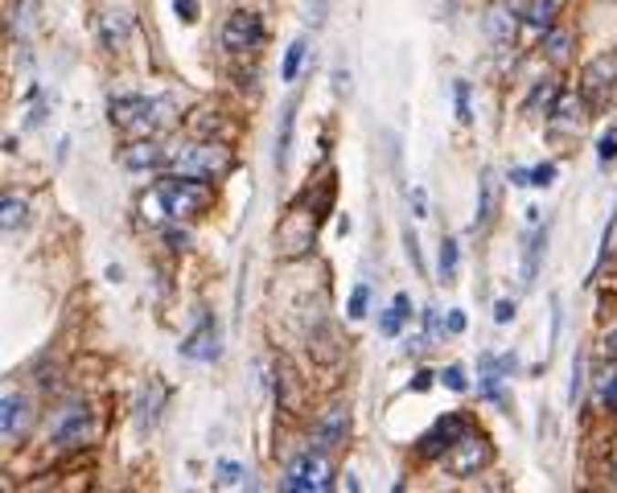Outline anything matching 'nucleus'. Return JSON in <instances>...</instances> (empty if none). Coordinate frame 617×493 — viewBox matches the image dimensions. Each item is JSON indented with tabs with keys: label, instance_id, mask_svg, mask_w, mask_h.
I'll use <instances>...</instances> for the list:
<instances>
[{
	"label": "nucleus",
	"instance_id": "obj_31",
	"mask_svg": "<svg viewBox=\"0 0 617 493\" xmlns=\"http://www.w3.org/2000/svg\"><path fill=\"white\" fill-rule=\"evenodd\" d=\"M601 164H613L617 161V131H605V140H601Z\"/></svg>",
	"mask_w": 617,
	"mask_h": 493
},
{
	"label": "nucleus",
	"instance_id": "obj_30",
	"mask_svg": "<svg viewBox=\"0 0 617 493\" xmlns=\"http://www.w3.org/2000/svg\"><path fill=\"white\" fill-rule=\"evenodd\" d=\"M403 243H408V259H411V267L416 271H424V259H420V243H416V230H403Z\"/></svg>",
	"mask_w": 617,
	"mask_h": 493
},
{
	"label": "nucleus",
	"instance_id": "obj_13",
	"mask_svg": "<svg viewBox=\"0 0 617 493\" xmlns=\"http://www.w3.org/2000/svg\"><path fill=\"white\" fill-rule=\"evenodd\" d=\"M617 82V58H601V62H592L589 70H584V99H605V90Z\"/></svg>",
	"mask_w": 617,
	"mask_h": 493
},
{
	"label": "nucleus",
	"instance_id": "obj_32",
	"mask_svg": "<svg viewBox=\"0 0 617 493\" xmlns=\"http://www.w3.org/2000/svg\"><path fill=\"white\" fill-rule=\"evenodd\" d=\"M465 325H469V317L461 309H449V317H444V333H465Z\"/></svg>",
	"mask_w": 617,
	"mask_h": 493
},
{
	"label": "nucleus",
	"instance_id": "obj_23",
	"mask_svg": "<svg viewBox=\"0 0 617 493\" xmlns=\"http://www.w3.org/2000/svg\"><path fill=\"white\" fill-rule=\"evenodd\" d=\"M452 107H457V123H473V87H469L465 79L452 82Z\"/></svg>",
	"mask_w": 617,
	"mask_h": 493
},
{
	"label": "nucleus",
	"instance_id": "obj_4",
	"mask_svg": "<svg viewBox=\"0 0 617 493\" xmlns=\"http://www.w3.org/2000/svg\"><path fill=\"white\" fill-rule=\"evenodd\" d=\"M441 460H444V468H449L452 477H473L494 460V448H490V440H485L482 432H465Z\"/></svg>",
	"mask_w": 617,
	"mask_h": 493
},
{
	"label": "nucleus",
	"instance_id": "obj_1",
	"mask_svg": "<svg viewBox=\"0 0 617 493\" xmlns=\"http://www.w3.org/2000/svg\"><path fill=\"white\" fill-rule=\"evenodd\" d=\"M173 111H177V103H173L169 95H123L112 103V123L120 131H132V136H153V131L169 128L173 123Z\"/></svg>",
	"mask_w": 617,
	"mask_h": 493
},
{
	"label": "nucleus",
	"instance_id": "obj_26",
	"mask_svg": "<svg viewBox=\"0 0 617 493\" xmlns=\"http://www.w3.org/2000/svg\"><path fill=\"white\" fill-rule=\"evenodd\" d=\"M457 255H461L457 238H444L441 243V284H452V279H457Z\"/></svg>",
	"mask_w": 617,
	"mask_h": 493
},
{
	"label": "nucleus",
	"instance_id": "obj_17",
	"mask_svg": "<svg viewBox=\"0 0 617 493\" xmlns=\"http://www.w3.org/2000/svg\"><path fill=\"white\" fill-rule=\"evenodd\" d=\"M25 424V399L21 391H5V399H0V432L5 435H16Z\"/></svg>",
	"mask_w": 617,
	"mask_h": 493
},
{
	"label": "nucleus",
	"instance_id": "obj_22",
	"mask_svg": "<svg viewBox=\"0 0 617 493\" xmlns=\"http://www.w3.org/2000/svg\"><path fill=\"white\" fill-rule=\"evenodd\" d=\"M510 181H515V185H539V189H548L551 181H556V164H535V169H515V173H510Z\"/></svg>",
	"mask_w": 617,
	"mask_h": 493
},
{
	"label": "nucleus",
	"instance_id": "obj_38",
	"mask_svg": "<svg viewBox=\"0 0 617 493\" xmlns=\"http://www.w3.org/2000/svg\"><path fill=\"white\" fill-rule=\"evenodd\" d=\"M411 205H416V214L424 218V189H416V194H411Z\"/></svg>",
	"mask_w": 617,
	"mask_h": 493
},
{
	"label": "nucleus",
	"instance_id": "obj_5",
	"mask_svg": "<svg viewBox=\"0 0 617 493\" xmlns=\"http://www.w3.org/2000/svg\"><path fill=\"white\" fill-rule=\"evenodd\" d=\"M90 432H95V415H90L87 403L62 407L54 415V424H49V440H54L58 448H79V444L90 440Z\"/></svg>",
	"mask_w": 617,
	"mask_h": 493
},
{
	"label": "nucleus",
	"instance_id": "obj_36",
	"mask_svg": "<svg viewBox=\"0 0 617 493\" xmlns=\"http://www.w3.org/2000/svg\"><path fill=\"white\" fill-rule=\"evenodd\" d=\"M165 243L186 246V243H189V235H186V230H169V226H165Z\"/></svg>",
	"mask_w": 617,
	"mask_h": 493
},
{
	"label": "nucleus",
	"instance_id": "obj_21",
	"mask_svg": "<svg viewBox=\"0 0 617 493\" xmlns=\"http://www.w3.org/2000/svg\"><path fill=\"white\" fill-rule=\"evenodd\" d=\"M510 13L506 8H490V13H485V37L490 41H498V46H510Z\"/></svg>",
	"mask_w": 617,
	"mask_h": 493
},
{
	"label": "nucleus",
	"instance_id": "obj_27",
	"mask_svg": "<svg viewBox=\"0 0 617 493\" xmlns=\"http://www.w3.org/2000/svg\"><path fill=\"white\" fill-rule=\"evenodd\" d=\"M243 477H247V468L239 465V460H222L214 485H218V489H230V485H243Z\"/></svg>",
	"mask_w": 617,
	"mask_h": 493
},
{
	"label": "nucleus",
	"instance_id": "obj_11",
	"mask_svg": "<svg viewBox=\"0 0 617 493\" xmlns=\"http://www.w3.org/2000/svg\"><path fill=\"white\" fill-rule=\"evenodd\" d=\"M181 353H186V358H202V362L218 358V353H222V337H218V329H214L210 317H202V329H197L194 337H186Z\"/></svg>",
	"mask_w": 617,
	"mask_h": 493
},
{
	"label": "nucleus",
	"instance_id": "obj_19",
	"mask_svg": "<svg viewBox=\"0 0 617 493\" xmlns=\"http://www.w3.org/2000/svg\"><path fill=\"white\" fill-rule=\"evenodd\" d=\"M592 383H597V403H601V407L617 411V370L613 366L597 370V374H592Z\"/></svg>",
	"mask_w": 617,
	"mask_h": 493
},
{
	"label": "nucleus",
	"instance_id": "obj_24",
	"mask_svg": "<svg viewBox=\"0 0 617 493\" xmlns=\"http://www.w3.org/2000/svg\"><path fill=\"white\" fill-rule=\"evenodd\" d=\"M494 218V169L482 173V185H477V226Z\"/></svg>",
	"mask_w": 617,
	"mask_h": 493
},
{
	"label": "nucleus",
	"instance_id": "obj_2",
	"mask_svg": "<svg viewBox=\"0 0 617 493\" xmlns=\"http://www.w3.org/2000/svg\"><path fill=\"white\" fill-rule=\"evenodd\" d=\"M169 169L177 177H194V181H214L230 169V152L218 140H202V144H186L169 156Z\"/></svg>",
	"mask_w": 617,
	"mask_h": 493
},
{
	"label": "nucleus",
	"instance_id": "obj_12",
	"mask_svg": "<svg viewBox=\"0 0 617 493\" xmlns=\"http://www.w3.org/2000/svg\"><path fill=\"white\" fill-rule=\"evenodd\" d=\"M132 33H136V21L128 13H99V37L107 49H123Z\"/></svg>",
	"mask_w": 617,
	"mask_h": 493
},
{
	"label": "nucleus",
	"instance_id": "obj_7",
	"mask_svg": "<svg viewBox=\"0 0 617 493\" xmlns=\"http://www.w3.org/2000/svg\"><path fill=\"white\" fill-rule=\"evenodd\" d=\"M218 37H222V49H227V54H251L263 41V21L255 13H230Z\"/></svg>",
	"mask_w": 617,
	"mask_h": 493
},
{
	"label": "nucleus",
	"instance_id": "obj_39",
	"mask_svg": "<svg viewBox=\"0 0 617 493\" xmlns=\"http://www.w3.org/2000/svg\"><path fill=\"white\" fill-rule=\"evenodd\" d=\"M605 345H609V353L617 358V329H609V337H605Z\"/></svg>",
	"mask_w": 617,
	"mask_h": 493
},
{
	"label": "nucleus",
	"instance_id": "obj_3",
	"mask_svg": "<svg viewBox=\"0 0 617 493\" xmlns=\"http://www.w3.org/2000/svg\"><path fill=\"white\" fill-rule=\"evenodd\" d=\"M284 485L288 493H321V489H334V465H329V456L321 448H309L301 452V456L288 465L284 473Z\"/></svg>",
	"mask_w": 617,
	"mask_h": 493
},
{
	"label": "nucleus",
	"instance_id": "obj_33",
	"mask_svg": "<svg viewBox=\"0 0 617 493\" xmlns=\"http://www.w3.org/2000/svg\"><path fill=\"white\" fill-rule=\"evenodd\" d=\"M444 386H449V391H465V386H469L465 370H461V366H449V370H444Z\"/></svg>",
	"mask_w": 617,
	"mask_h": 493
},
{
	"label": "nucleus",
	"instance_id": "obj_10",
	"mask_svg": "<svg viewBox=\"0 0 617 493\" xmlns=\"http://www.w3.org/2000/svg\"><path fill=\"white\" fill-rule=\"evenodd\" d=\"M128 169H136V173H148V169H161V164H169V152H165L161 144H153V140H144L140 136L136 144H128L123 148V156H120Z\"/></svg>",
	"mask_w": 617,
	"mask_h": 493
},
{
	"label": "nucleus",
	"instance_id": "obj_20",
	"mask_svg": "<svg viewBox=\"0 0 617 493\" xmlns=\"http://www.w3.org/2000/svg\"><path fill=\"white\" fill-rule=\"evenodd\" d=\"M25 218H29V205H25V197L8 194L5 202H0V226L16 230V226H25Z\"/></svg>",
	"mask_w": 617,
	"mask_h": 493
},
{
	"label": "nucleus",
	"instance_id": "obj_8",
	"mask_svg": "<svg viewBox=\"0 0 617 493\" xmlns=\"http://www.w3.org/2000/svg\"><path fill=\"white\" fill-rule=\"evenodd\" d=\"M465 432H469V419L465 415H441L432 424V432L420 440V452H424V456H444V452H449Z\"/></svg>",
	"mask_w": 617,
	"mask_h": 493
},
{
	"label": "nucleus",
	"instance_id": "obj_14",
	"mask_svg": "<svg viewBox=\"0 0 617 493\" xmlns=\"http://www.w3.org/2000/svg\"><path fill=\"white\" fill-rule=\"evenodd\" d=\"M543 243H548V230H535L531 238L523 243V267H518V279H523L527 288L535 284V276H539V263H543Z\"/></svg>",
	"mask_w": 617,
	"mask_h": 493
},
{
	"label": "nucleus",
	"instance_id": "obj_28",
	"mask_svg": "<svg viewBox=\"0 0 617 493\" xmlns=\"http://www.w3.org/2000/svg\"><path fill=\"white\" fill-rule=\"evenodd\" d=\"M304 54H309L304 41H293V46H288V54H284V79L288 82H296V74H301V66H304Z\"/></svg>",
	"mask_w": 617,
	"mask_h": 493
},
{
	"label": "nucleus",
	"instance_id": "obj_6",
	"mask_svg": "<svg viewBox=\"0 0 617 493\" xmlns=\"http://www.w3.org/2000/svg\"><path fill=\"white\" fill-rule=\"evenodd\" d=\"M156 185H161L165 205H169V222L194 218L206 205V189H202V181H194V177H165V181H156Z\"/></svg>",
	"mask_w": 617,
	"mask_h": 493
},
{
	"label": "nucleus",
	"instance_id": "obj_25",
	"mask_svg": "<svg viewBox=\"0 0 617 493\" xmlns=\"http://www.w3.org/2000/svg\"><path fill=\"white\" fill-rule=\"evenodd\" d=\"M288 140H293V103L284 107V115H280V136H276V169H284L288 164Z\"/></svg>",
	"mask_w": 617,
	"mask_h": 493
},
{
	"label": "nucleus",
	"instance_id": "obj_34",
	"mask_svg": "<svg viewBox=\"0 0 617 493\" xmlns=\"http://www.w3.org/2000/svg\"><path fill=\"white\" fill-rule=\"evenodd\" d=\"M580 383H584V353H576V362H572V391H568V394H572V403L580 399Z\"/></svg>",
	"mask_w": 617,
	"mask_h": 493
},
{
	"label": "nucleus",
	"instance_id": "obj_18",
	"mask_svg": "<svg viewBox=\"0 0 617 493\" xmlns=\"http://www.w3.org/2000/svg\"><path fill=\"white\" fill-rule=\"evenodd\" d=\"M543 49H548V62L551 66H564L568 58H572V33H568V29H548Z\"/></svg>",
	"mask_w": 617,
	"mask_h": 493
},
{
	"label": "nucleus",
	"instance_id": "obj_16",
	"mask_svg": "<svg viewBox=\"0 0 617 493\" xmlns=\"http://www.w3.org/2000/svg\"><path fill=\"white\" fill-rule=\"evenodd\" d=\"M559 16V0H527L523 5V25L527 29H543L548 33Z\"/></svg>",
	"mask_w": 617,
	"mask_h": 493
},
{
	"label": "nucleus",
	"instance_id": "obj_37",
	"mask_svg": "<svg viewBox=\"0 0 617 493\" xmlns=\"http://www.w3.org/2000/svg\"><path fill=\"white\" fill-rule=\"evenodd\" d=\"M428 386H432V374H428V370H420L416 383H411V391H428Z\"/></svg>",
	"mask_w": 617,
	"mask_h": 493
},
{
	"label": "nucleus",
	"instance_id": "obj_40",
	"mask_svg": "<svg viewBox=\"0 0 617 493\" xmlns=\"http://www.w3.org/2000/svg\"><path fill=\"white\" fill-rule=\"evenodd\" d=\"M609 477L617 481V448H613V456H609Z\"/></svg>",
	"mask_w": 617,
	"mask_h": 493
},
{
	"label": "nucleus",
	"instance_id": "obj_35",
	"mask_svg": "<svg viewBox=\"0 0 617 493\" xmlns=\"http://www.w3.org/2000/svg\"><path fill=\"white\" fill-rule=\"evenodd\" d=\"M510 317H515V300H498V304H494V320H498V325H510Z\"/></svg>",
	"mask_w": 617,
	"mask_h": 493
},
{
	"label": "nucleus",
	"instance_id": "obj_15",
	"mask_svg": "<svg viewBox=\"0 0 617 493\" xmlns=\"http://www.w3.org/2000/svg\"><path fill=\"white\" fill-rule=\"evenodd\" d=\"M411 320V300L408 292L391 296V304L383 309V317H378V329H383V337H399V329Z\"/></svg>",
	"mask_w": 617,
	"mask_h": 493
},
{
	"label": "nucleus",
	"instance_id": "obj_9",
	"mask_svg": "<svg viewBox=\"0 0 617 493\" xmlns=\"http://www.w3.org/2000/svg\"><path fill=\"white\" fill-rule=\"evenodd\" d=\"M346 435H350V415H346V407H329L325 415L313 424L309 440H313V448L329 452V448H342Z\"/></svg>",
	"mask_w": 617,
	"mask_h": 493
},
{
	"label": "nucleus",
	"instance_id": "obj_29",
	"mask_svg": "<svg viewBox=\"0 0 617 493\" xmlns=\"http://www.w3.org/2000/svg\"><path fill=\"white\" fill-rule=\"evenodd\" d=\"M367 309H370V284H358L350 292V304H346V312H350L354 320H362L367 317Z\"/></svg>",
	"mask_w": 617,
	"mask_h": 493
}]
</instances>
